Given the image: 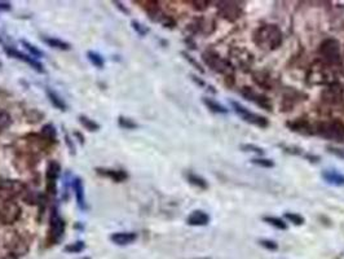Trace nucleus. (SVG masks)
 Wrapping results in <instances>:
<instances>
[{
  "label": "nucleus",
  "mask_w": 344,
  "mask_h": 259,
  "mask_svg": "<svg viewBox=\"0 0 344 259\" xmlns=\"http://www.w3.org/2000/svg\"><path fill=\"white\" fill-rule=\"evenodd\" d=\"M252 39L259 48L273 51L282 44V31L277 25H263L255 30Z\"/></svg>",
  "instance_id": "nucleus-1"
},
{
  "label": "nucleus",
  "mask_w": 344,
  "mask_h": 259,
  "mask_svg": "<svg viewBox=\"0 0 344 259\" xmlns=\"http://www.w3.org/2000/svg\"><path fill=\"white\" fill-rule=\"evenodd\" d=\"M22 209L16 199H0V223L3 225L15 224L21 217Z\"/></svg>",
  "instance_id": "nucleus-2"
},
{
  "label": "nucleus",
  "mask_w": 344,
  "mask_h": 259,
  "mask_svg": "<svg viewBox=\"0 0 344 259\" xmlns=\"http://www.w3.org/2000/svg\"><path fill=\"white\" fill-rule=\"evenodd\" d=\"M316 132L318 135L325 139L337 140L343 141L344 140V123L341 120H331V122H322L317 126Z\"/></svg>",
  "instance_id": "nucleus-3"
},
{
  "label": "nucleus",
  "mask_w": 344,
  "mask_h": 259,
  "mask_svg": "<svg viewBox=\"0 0 344 259\" xmlns=\"http://www.w3.org/2000/svg\"><path fill=\"white\" fill-rule=\"evenodd\" d=\"M5 248L8 249L9 257L19 258V257L25 256L27 253V250H29V241L22 235L13 232L12 235H8Z\"/></svg>",
  "instance_id": "nucleus-4"
},
{
  "label": "nucleus",
  "mask_w": 344,
  "mask_h": 259,
  "mask_svg": "<svg viewBox=\"0 0 344 259\" xmlns=\"http://www.w3.org/2000/svg\"><path fill=\"white\" fill-rule=\"evenodd\" d=\"M29 189L22 181L1 180L0 181V199H21L23 193Z\"/></svg>",
  "instance_id": "nucleus-5"
},
{
  "label": "nucleus",
  "mask_w": 344,
  "mask_h": 259,
  "mask_svg": "<svg viewBox=\"0 0 344 259\" xmlns=\"http://www.w3.org/2000/svg\"><path fill=\"white\" fill-rule=\"evenodd\" d=\"M320 55L329 64H341V45L335 39H326L320 47Z\"/></svg>",
  "instance_id": "nucleus-6"
},
{
  "label": "nucleus",
  "mask_w": 344,
  "mask_h": 259,
  "mask_svg": "<svg viewBox=\"0 0 344 259\" xmlns=\"http://www.w3.org/2000/svg\"><path fill=\"white\" fill-rule=\"evenodd\" d=\"M232 106L237 116L240 117L241 120H245V122H247V123H251L254 124V126H258V127L262 128L268 127L269 122H268V120H267L266 117L259 116V114H256V113L254 112H250L247 108H245V106L241 105V104H238V102L236 101H232Z\"/></svg>",
  "instance_id": "nucleus-7"
},
{
  "label": "nucleus",
  "mask_w": 344,
  "mask_h": 259,
  "mask_svg": "<svg viewBox=\"0 0 344 259\" xmlns=\"http://www.w3.org/2000/svg\"><path fill=\"white\" fill-rule=\"evenodd\" d=\"M202 59L203 61H205V64H206L207 66H210L212 70H215V72L221 73V74L230 72L232 65L229 64L225 59H223V57H220L215 52H212V51H207V52L203 53Z\"/></svg>",
  "instance_id": "nucleus-8"
},
{
  "label": "nucleus",
  "mask_w": 344,
  "mask_h": 259,
  "mask_svg": "<svg viewBox=\"0 0 344 259\" xmlns=\"http://www.w3.org/2000/svg\"><path fill=\"white\" fill-rule=\"evenodd\" d=\"M217 9L221 17L230 22H234L242 16V8L236 1H220L217 3Z\"/></svg>",
  "instance_id": "nucleus-9"
},
{
  "label": "nucleus",
  "mask_w": 344,
  "mask_h": 259,
  "mask_svg": "<svg viewBox=\"0 0 344 259\" xmlns=\"http://www.w3.org/2000/svg\"><path fill=\"white\" fill-rule=\"evenodd\" d=\"M49 223H51V228H49V236L52 239L53 242H57L58 240L62 239L65 232V223L61 219L60 214L57 207H52L51 210V218H49Z\"/></svg>",
  "instance_id": "nucleus-10"
},
{
  "label": "nucleus",
  "mask_w": 344,
  "mask_h": 259,
  "mask_svg": "<svg viewBox=\"0 0 344 259\" xmlns=\"http://www.w3.org/2000/svg\"><path fill=\"white\" fill-rule=\"evenodd\" d=\"M61 175V166L58 162L51 161L47 166V192L49 195L56 196L57 179Z\"/></svg>",
  "instance_id": "nucleus-11"
},
{
  "label": "nucleus",
  "mask_w": 344,
  "mask_h": 259,
  "mask_svg": "<svg viewBox=\"0 0 344 259\" xmlns=\"http://www.w3.org/2000/svg\"><path fill=\"white\" fill-rule=\"evenodd\" d=\"M240 94L242 95L243 98L248 100L251 102H255L258 106H262L266 110H272V105H270L269 99L263 96L262 94H259L256 91H254L250 87H243L242 90L240 91Z\"/></svg>",
  "instance_id": "nucleus-12"
},
{
  "label": "nucleus",
  "mask_w": 344,
  "mask_h": 259,
  "mask_svg": "<svg viewBox=\"0 0 344 259\" xmlns=\"http://www.w3.org/2000/svg\"><path fill=\"white\" fill-rule=\"evenodd\" d=\"M4 51H5V53H7L9 57H13V59H17V60H21L23 61L25 64H27L30 68H33L34 70H37L38 73H44V66L39 62L38 60H35V59H33L31 56H27V55H25V53L22 52H19V51H16V49L13 48H8V47H5L4 48Z\"/></svg>",
  "instance_id": "nucleus-13"
},
{
  "label": "nucleus",
  "mask_w": 344,
  "mask_h": 259,
  "mask_svg": "<svg viewBox=\"0 0 344 259\" xmlns=\"http://www.w3.org/2000/svg\"><path fill=\"white\" fill-rule=\"evenodd\" d=\"M321 177L327 184L334 187H344V175L338 170H324Z\"/></svg>",
  "instance_id": "nucleus-14"
},
{
  "label": "nucleus",
  "mask_w": 344,
  "mask_h": 259,
  "mask_svg": "<svg viewBox=\"0 0 344 259\" xmlns=\"http://www.w3.org/2000/svg\"><path fill=\"white\" fill-rule=\"evenodd\" d=\"M96 173L98 175H102V177L108 178V179H112V180L116 181V183H120V181H124L126 179H128V174L123 170H113V169H101V167H96Z\"/></svg>",
  "instance_id": "nucleus-15"
},
{
  "label": "nucleus",
  "mask_w": 344,
  "mask_h": 259,
  "mask_svg": "<svg viewBox=\"0 0 344 259\" xmlns=\"http://www.w3.org/2000/svg\"><path fill=\"white\" fill-rule=\"evenodd\" d=\"M73 189H74L75 197H76V203L82 210H87V203H86V196H84V187H83L82 179L79 178H74V180L71 183Z\"/></svg>",
  "instance_id": "nucleus-16"
},
{
  "label": "nucleus",
  "mask_w": 344,
  "mask_h": 259,
  "mask_svg": "<svg viewBox=\"0 0 344 259\" xmlns=\"http://www.w3.org/2000/svg\"><path fill=\"white\" fill-rule=\"evenodd\" d=\"M210 222V217L207 213L202 210L193 211L187 219V223L189 225H195V227H202V225H207Z\"/></svg>",
  "instance_id": "nucleus-17"
},
{
  "label": "nucleus",
  "mask_w": 344,
  "mask_h": 259,
  "mask_svg": "<svg viewBox=\"0 0 344 259\" xmlns=\"http://www.w3.org/2000/svg\"><path fill=\"white\" fill-rule=\"evenodd\" d=\"M136 239H137V235L134 232H116L113 233L112 236H110V240L115 245H119V246L131 244Z\"/></svg>",
  "instance_id": "nucleus-18"
},
{
  "label": "nucleus",
  "mask_w": 344,
  "mask_h": 259,
  "mask_svg": "<svg viewBox=\"0 0 344 259\" xmlns=\"http://www.w3.org/2000/svg\"><path fill=\"white\" fill-rule=\"evenodd\" d=\"M47 96H48L49 101H51V104H52L56 109L58 110H66V108H68V105H66V102L64 101V99L61 98L60 95L56 94L55 91L49 90V88H47Z\"/></svg>",
  "instance_id": "nucleus-19"
},
{
  "label": "nucleus",
  "mask_w": 344,
  "mask_h": 259,
  "mask_svg": "<svg viewBox=\"0 0 344 259\" xmlns=\"http://www.w3.org/2000/svg\"><path fill=\"white\" fill-rule=\"evenodd\" d=\"M40 136L44 140H47L48 143H56L57 131H56V128H55V126L51 123L44 124V126L41 127Z\"/></svg>",
  "instance_id": "nucleus-20"
},
{
  "label": "nucleus",
  "mask_w": 344,
  "mask_h": 259,
  "mask_svg": "<svg viewBox=\"0 0 344 259\" xmlns=\"http://www.w3.org/2000/svg\"><path fill=\"white\" fill-rule=\"evenodd\" d=\"M187 180L191 183V185L199 188V189H207L209 188V183L206 181V179L202 177H199L197 174L194 173H187Z\"/></svg>",
  "instance_id": "nucleus-21"
},
{
  "label": "nucleus",
  "mask_w": 344,
  "mask_h": 259,
  "mask_svg": "<svg viewBox=\"0 0 344 259\" xmlns=\"http://www.w3.org/2000/svg\"><path fill=\"white\" fill-rule=\"evenodd\" d=\"M203 104L209 108L211 112L213 113H217V114H227L228 113V109L225 108V106H223L221 104H219L217 101H215L213 99L211 98H203L202 99Z\"/></svg>",
  "instance_id": "nucleus-22"
},
{
  "label": "nucleus",
  "mask_w": 344,
  "mask_h": 259,
  "mask_svg": "<svg viewBox=\"0 0 344 259\" xmlns=\"http://www.w3.org/2000/svg\"><path fill=\"white\" fill-rule=\"evenodd\" d=\"M43 41H44L47 45H49V47H52V48L62 49V51H69V49H70V44H69V43L61 40V39H57V38L44 37L43 38Z\"/></svg>",
  "instance_id": "nucleus-23"
},
{
  "label": "nucleus",
  "mask_w": 344,
  "mask_h": 259,
  "mask_svg": "<svg viewBox=\"0 0 344 259\" xmlns=\"http://www.w3.org/2000/svg\"><path fill=\"white\" fill-rule=\"evenodd\" d=\"M79 122H80L83 127L86 128V130H88V131H98V130H100V124L86 116L79 117Z\"/></svg>",
  "instance_id": "nucleus-24"
},
{
  "label": "nucleus",
  "mask_w": 344,
  "mask_h": 259,
  "mask_svg": "<svg viewBox=\"0 0 344 259\" xmlns=\"http://www.w3.org/2000/svg\"><path fill=\"white\" fill-rule=\"evenodd\" d=\"M87 57H88V60L91 61V64L95 65L96 68H98V69L104 68V65H105L104 57H102L100 53L88 51V52H87Z\"/></svg>",
  "instance_id": "nucleus-25"
},
{
  "label": "nucleus",
  "mask_w": 344,
  "mask_h": 259,
  "mask_svg": "<svg viewBox=\"0 0 344 259\" xmlns=\"http://www.w3.org/2000/svg\"><path fill=\"white\" fill-rule=\"evenodd\" d=\"M264 222L268 223V224L273 225L277 229H287V224L282 220L281 218H277V217H264Z\"/></svg>",
  "instance_id": "nucleus-26"
},
{
  "label": "nucleus",
  "mask_w": 344,
  "mask_h": 259,
  "mask_svg": "<svg viewBox=\"0 0 344 259\" xmlns=\"http://www.w3.org/2000/svg\"><path fill=\"white\" fill-rule=\"evenodd\" d=\"M11 123H12L11 114H9L8 112H5V110L0 109V131L7 130V128L11 126Z\"/></svg>",
  "instance_id": "nucleus-27"
},
{
  "label": "nucleus",
  "mask_w": 344,
  "mask_h": 259,
  "mask_svg": "<svg viewBox=\"0 0 344 259\" xmlns=\"http://www.w3.org/2000/svg\"><path fill=\"white\" fill-rule=\"evenodd\" d=\"M21 44L26 48V51H29L30 52V55L31 56H34V57H43L44 56V53L41 52L40 49L39 48H37L34 44H31V43H29V41H26V40H21Z\"/></svg>",
  "instance_id": "nucleus-28"
},
{
  "label": "nucleus",
  "mask_w": 344,
  "mask_h": 259,
  "mask_svg": "<svg viewBox=\"0 0 344 259\" xmlns=\"http://www.w3.org/2000/svg\"><path fill=\"white\" fill-rule=\"evenodd\" d=\"M86 248V244L83 241H76V242H73V244H69L65 246V252L66 253H80L82 250H84Z\"/></svg>",
  "instance_id": "nucleus-29"
},
{
  "label": "nucleus",
  "mask_w": 344,
  "mask_h": 259,
  "mask_svg": "<svg viewBox=\"0 0 344 259\" xmlns=\"http://www.w3.org/2000/svg\"><path fill=\"white\" fill-rule=\"evenodd\" d=\"M287 126L294 131H300L307 134V130H309V124L307 122H303V120H296L294 123H287Z\"/></svg>",
  "instance_id": "nucleus-30"
},
{
  "label": "nucleus",
  "mask_w": 344,
  "mask_h": 259,
  "mask_svg": "<svg viewBox=\"0 0 344 259\" xmlns=\"http://www.w3.org/2000/svg\"><path fill=\"white\" fill-rule=\"evenodd\" d=\"M285 218L287 219L288 222H291L292 224L295 225H302L306 222L303 217L300 214H296V213H286V214H285Z\"/></svg>",
  "instance_id": "nucleus-31"
},
{
  "label": "nucleus",
  "mask_w": 344,
  "mask_h": 259,
  "mask_svg": "<svg viewBox=\"0 0 344 259\" xmlns=\"http://www.w3.org/2000/svg\"><path fill=\"white\" fill-rule=\"evenodd\" d=\"M118 123H119L120 127H123L124 130H134V128L137 127V124H136L134 120H130V118H126V117H119Z\"/></svg>",
  "instance_id": "nucleus-32"
},
{
  "label": "nucleus",
  "mask_w": 344,
  "mask_h": 259,
  "mask_svg": "<svg viewBox=\"0 0 344 259\" xmlns=\"http://www.w3.org/2000/svg\"><path fill=\"white\" fill-rule=\"evenodd\" d=\"M251 162L254 165H258L260 167H268V169L274 166V162L272 159H268V158H254V159H251Z\"/></svg>",
  "instance_id": "nucleus-33"
},
{
  "label": "nucleus",
  "mask_w": 344,
  "mask_h": 259,
  "mask_svg": "<svg viewBox=\"0 0 344 259\" xmlns=\"http://www.w3.org/2000/svg\"><path fill=\"white\" fill-rule=\"evenodd\" d=\"M131 25L132 27H134V30H135L138 35H141V37H145V35L149 33V29L146 26H144V25L138 22V21H132Z\"/></svg>",
  "instance_id": "nucleus-34"
},
{
  "label": "nucleus",
  "mask_w": 344,
  "mask_h": 259,
  "mask_svg": "<svg viewBox=\"0 0 344 259\" xmlns=\"http://www.w3.org/2000/svg\"><path fill=\"white\" fill-rule=\"evenodd\" d=\"M241 149L243 152H252V153H256L259 156H263L264 154V149L260 147H256V145H252V144H245V145H241Z\"/></svg>",
  "instance_id": "nucleus-35"
},
{
  "label": "nucleus",
  "mask_w": 344,
  "mask_h": 259,
  "mask_svg": "<svg viewBox=\"0 0 344 259\" xmlns=\"http://www.w3.org/2000/svg\"><path fill=\"white\" fill-rule=\"evenodd\" d=\"M41 118H43V113H39L35 109L30 110V112L27 113V120H29L30 123H38L39 120H41Z\"/></svg>",
  "instance_id": "nucleus-36"
},
{
  "label": "nucleus",
  "mask_w": 344,
  "mask_h": 259,
  "mask_svg": "<svg viewBox=\"0 0 344 259\" xmlns=\"http://www.w3.org/2000/svg\"><path fill=\"white\" fill-rule=\"evenodd\" d=\"M327 149V152L331 154H334V156H337V157L339 158H343L344 159V149L343 148H338V147H334V145H329V147L326 148Z\"/></svg>",
  "instance_id": "nucleus-37"
},
{
  "label": "nucleus",
  "mask_w": 344,
  "mask_h": 259,
  "mask_svg": "<svg viewBox=\"0 0 344 259\" xmlns=\"http://www.w3.org/2000/svg\"><path fill=\"white\" fill-rule=\"evenodd\" d=\"M259 242H260V245H262V246H264L266 249H268V250H277V249H278V245H277L276 242L272 240H260Z\"/></svg>",
  "instance_id": "nucleus-38"
},
{
  "label": "nucleus",
  "mask_w": 344,
  "mask_h": 259,
  "mask_svg": "<svg viewBox=\"0 0 344 259\" xmlns=\"http://www.w3.org/2000/svg\"><path fill=\"white\" fill-rule=\"evenodd\" d=\"M183 56L185 57V59H187V60L189 61V62H191V64L193 65V66H194L195 69H197V70H199V72H201V73H203V72H205V70H203V69H202V66H201V65H199L198 62H197V61H195L194 59H193V57H191V56H189V55H188V53L183 52Z\"/></svg>",
  "instance_id": "nucleus-39"
},
{
  "label": "nucleus",
  "mask_w": 344,
  "mask_h": 259,
  "mask_svg": "<svg viewBox=\"0 0 344 259\" xmlns=\"http://www.w3.org/2000/svg\"><path fill=\"white\" fill-rule=\"evenodd\" d=\"M193 4H194L195 9H198V11H205V9L207 8L209 1H193Z\"/></svg>",
  "instance_id": "nucleus-40"
},
{
  "label": "nucleus",
  "mask_w": 344,
  "mask_h": 259,
  "mask_svg": "<svg viewBox=\"0 0 344 259\" xmlns=\"http://www.w3.org/2000/svg\"><path fill=\"white\" fill-rule=\"evenodd\" d=\"M11 3H8V1H0V12L11 11Z\"/></svg>",
  "instance_id": "nucleus-41"
},
{
  "label": "nucleus",
  "mask_w": 344,
  "mask_h": 259,
  "mask_svg": "<svg viewBox=\"0 0 344 259\" xmlns=\"http://www.w3.org/2000/svg\"><path fill=\"white\" fill-rule=\"evenodd\" d=\"M113 4H115V7L119 8V11L123 12L124 15H130V11H128L127 8L124 7V4L119 3V1H113Z\"/></svg>",
  "instance_id": "nucleus-42"
},
{
  "label": "nucleus",
  "mask_w": 344,
  "mask_h": 259,
  "mask_svg": "<svg viewBox=\"0 0 344 259\" xmlns=\"http://www.w3.org/2000/svg\"><path fill=\"white\" fill-rule=\"evenodd\" d=\"M74 135L76 136V138H78V139H79V141H80V143H82V144L84 143V140H83V139H84V138H83V135H80V134H79V132H75Z\"/></svg>",
  "instance_id": "nucleus-43"
},
{
  "label": "nucleus",
  "mask_w": 344,
  "mask_h": 259,
  "mask_svg": "<svg viewBox=\"0 0 344 259\" xmlns=\"http://www.w3.org/2000/svg\"><path fill=\"white\" fill-rule=\"evenodd\" d=\"M1 43H3V39H1V38H0V44H1Z\"/></svg>",
  "instance_id": "nucleus-44"
},
{
  "label": "nucleus",
  "mask_w": 344,
  "mask_h": 259,
  "mask_svg": "<svg viewBox=\"0 0 344 259\" xmlns=\"http://www.w3.org/2000/svg\"><path fill=\"white\" fill-rule=\"evenodd\" d=\"M0 66H1V61H0Z\"/></svg>",
  "instance_id": "nucleus-45"
},
{
  "label": "nucleus",
  "mask_w": 344,
  "mask_h": 259,
  "mask_svg": "<svg viewBox=\"0 0 344 259\" xmlns=\"http://www.w3.org/2000/svg\"><path fill=\"white\" fill-rule=\"evenodd\" d=\"M82 259H90V258H82Z\"/></svg>",
  "instance_id": "nucleus-46"
}]
</instances>
